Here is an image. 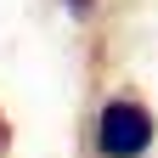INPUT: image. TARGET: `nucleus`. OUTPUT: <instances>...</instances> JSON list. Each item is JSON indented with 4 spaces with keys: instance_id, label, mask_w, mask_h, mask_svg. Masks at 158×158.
Instances as JSON below:
<instances>
[{
    "instance_id": "obj_1",
    "label": "nucleus",
    "mask_w": 158,
    "mask_h": 158,
    "mask_svg": "<svg viewBox=\"0 0 158 158\" xmlns=\"http://www.w3.org/2000/svg\"><path fill=\"white\" fill-rule=\"evenodd\" d=\"M152 107L135 102V96H113V102H102V113H96V152L102 158H141L152 147Z\"/></svg>"
},
{
    "instance_id": "obj_2",
    "label": "nucleus",
    "mask_w": 158,
    "mask_h": 158,
    "mask_svg": "<svg viewBox=\"0 0 158 158\" xmlns=\"http://www.w3.org/2000/svg\"><path fill=\"white\" fill-rule=\"evenodd\" d=\"M0 152H6V124H0Z\"/></svg>"
}]
</instances>
